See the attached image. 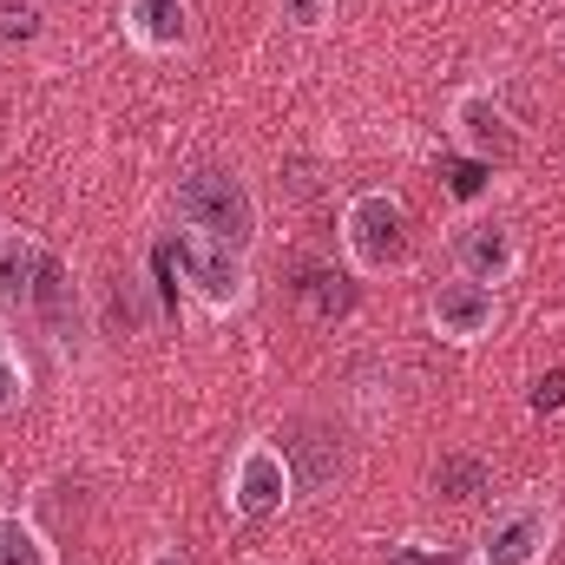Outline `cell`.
Wrapping results in <instances>:
<instances>
[{"instance_id":"ffe728a7","label":"cell","mask_w":565,"mask_h":565,"mask_svg":"<svg viewBox=\"0 0 565 565\" xmlns=\"http://www.w3.org/2000/svg\"><path fill=\"white\" fill-rule=\"evenodd\" d=\"M559 408H565V369H546L533 382V415H559Z\"/></svg>"},{"instance_id":"8992f818","label":"cell","mask_w":565,"mask_h":565,"mask_svg":"<svg viewBox=\"0 0 565 565\" xmlns=\"http://www.w3.org/2000/svg\"><path fill=\"white\" fill-rule=\"evenodd\" d=\"M282 460H289V480H296V500H322L349 480V434L322 415H302L282 440Z\"/></svg>"},{"instance_id":"7c38bea8","label":"cell","mask_w":565,"mask_h":565,"mask_svg":"<svg viewBox=\"0 0 565 565\" xmlns=\"http://www.w3.org/2000/svg\"><path fill=\"white\" fill-rule=\"evenodd\" d=\"M40 270H46L40 237H26V231H0V316L33 309V282H40Z\"/></svg>"},{"instance_id":"4fadbf2b","label":"cell","mask_w":565,"mask_h":565,"mask_svg":"<svg viewBox=\"0 0 565 565\" xmlns=\"http://www.w3.org/2000/svg\"><path fill=\"white\" fill-rule=\"evenodd\" d=\"M487 487H493V467H487L480 454H440V467H434V493H440V500L473 507Z\"/></svg>"},{"instance_id":"7402d4cb","label":"cell","mask_w":565,"mask_h":565,"mask_svg":"<svg viewBox=\"0 0 565 565\" xmlns=\"http://www.w3.org/2000/svg\"><path fill=\"white\" fill-rule=\"evenodd\" d=\"M244 565H282V559H244Z\"/></svg>"},{"instance_id":"e0dca14e","label":"cell","mask_w":565,"mask_h":565,"mask_svg":"<svg viewBox=\"0 0 565 565\" xmlns=\"http://www.w3.org/2000/svg\"><path fill=\"white\" fill-rule=\"evenodd\" d=\"M33 40H40V7L0 0V46H33Z\"/></svg>"},{"instance_id":"ac0fdd59","label":"cell","mask_w":565,"mask_h":565,"mask_svg":"<svg viewBox=\"0 0 565 565\" xmlns=\"http://www.w3.org/2000/svg\"><path fill=\"white\" fill-rule=\"evenodd\" d=\"M440 178H447V191H454V198H480L493 171H487L480 158H447V164H440Z\"/></svg>"},{"instance_id":"8fae6325","label":"cell","mask_w":565,"mask_h":565,"mask_svg":"<svg viewBox=\"0 0 565 565\" xmlns=\"http://www.w3.org/2000/svg\"><path fill=\"white\" fill-rule=\"evenodd\" d=\"M119 26L139 53H184L191 46V0H126Z\"/></svg>"},{"instance_id":"5bb4252c","label":"cell","mask_w":565,"mask_h":565,"mask_svg":"<svg viewBox=\"0 0 565 565\" xmlns=\"http://www.w3.org/2000/svg\"><path fill=\"white\" fill-rule=\"evenodd\" d=\"M0 565H60V553L26 513H0Z\"/></svg>"},{"instance_id":"9a60e30c","label":"cell","mask_w":565,"mask_h":565,"mask_svg":"<svg viewBox=\"0 0 565 565\" xmlns=\"http://www.w3.org/2000/svg\"><path fill=\"white\" fill-rule=\"evenodd\" d=\"M296 289H302V302H309V316H316V322H342V316L355 309V282L335 277V270H309Z\"/></svg>"},{"instance_id":"d6986e66","label":"cell","mask_w":565,"mask_h":565,"mask_svg":"<svg viewBox=\"0 0 565 565\" xmlns=\"http://www.w3.org/2000/svg\"><path fill=\"white\" fill-rule=\"evenodd\" d=\"M277 7H282V20L302 26V33H322V26L342 13V0H277Z\"/></svg>"},{"instance_id":"30bf717a","label":"cell","mask_w":565,"mask_h":565,"mask_svg":"<svg viewBox=\"0 0 565 565\" xmlns=\"http://www.w3.org/2000/svg\"><path fill=\"white\" fill-rule=\"evenodd\" d=\"M26 316H40V329H46V342H53L60 355H79L86 335H93L86 289H79V277H73L66 264H53V257H46L40 282H33V309H26Z\"/></svg>"},{"instance_id":"7a4b0ae2","label":"cell","mask_w":565,"mask_h":565,"mask_svg":"<svg viewBox=\"0 0 565 565\" xmlns=\"http://www.w3.org/2000/svg\"><path fill=\"white\" fill-rule=\"evenodd\" d=\"M342 250L355 264V277H395L415 257V231H408V204L395 191H355L342 204Z\"/></svg>"},{"instance_id":"5b68a950","label":"cell","mask_w":565,"mask_h":565,"mask_svg":"<svg viewBox=\"0 0 565 565\" xmlns=\"http://www.w3.org/2000/svg\"><path fill=\"white\" fill-rule=\"evenodd\" d=\"M289 500H296V480H289L282 447L277 440H244V447L231 454V473H224V507H231V520L264 526V520H277Z\"/></svg>"},{"instance_id":"2e32d148","label":"cell","mask_w":565,"mask_h":565,"mask_svg":"<svg viewBox=\"0 0 565 565\" xmlns=\"http://www.w3.org/2000/svg\"><path fill=\"white\" fill-rule=\"evenodd\" d=\"M26 388H33V375H26V362H20V349H13V342L0 335V422L26 408Z\"/></svg>"},{"instance_id":"277c9868","label":"cell","mask_w":565,"mask_h":565,"mask_svg":"<svg viewBox=\"0 0 565 565\" xmlns=\"http://www.w3.org/2000/svg\"><path fill=\"white\" fill-rule=\"evenodd\" d=\"M164 257H171V270H178V282H184V296H191L204 316H237V309L250 302V257H244V250L184 231Z\"/></svg>"},{"instance_id":"ba28073f","label":"cell","mask_w":565,"mask_h":565,"mask_svg":"<svg viewBox=\"0 0 565 565\" xmlns=\"http://www.w3.org/2000/svg\"><path fill=\"white\" fill-rule=\"evenodd\" d=\"M447 257H454V277L487 282V289L513 282V277H520V264H526L520 231H513V224H500V217H473V224H460V231L447 237Z\"/></svg>"},{"instance_id":"603a6c76","label":"cell","mask_w":565,"mask_h":565,"mask_svg":"<svg viewBox=\"0 0 565 565\" xmlns=\"http://www.w3.org/2000/svg\"><path fill=\"white\" fill-rule=\"evenodd\" d=\"M559 53H565V33H559Z\"/></svg>"},{"instance_id":"44dd1931","label":"cell","mask_w":565,"mask_h":565,"mask_svg":"<svg viewBox=\"0 0 565 565\" xmlns=\"http://www.w3.org/2000/svg\"><path fill=\"white\" fill-rule=\"evenodd\" d=\"M139 565H191V553H184V546H151Z\"/></svg>"},{"instance_id":"6da1fadb","label":"cell","mask_w":565,"mask_h":565,"mask_svg":"<svg viewBox=\"0 0 565 565\" xmlns=\"http://www.w3.org/2000/svg\"><path fill=\"white\" fill-rule=\"evenodd\" d=\"M171 211H178V224H184L191 237L231 244V250H244V257H250V244H257V231H264V211H257L250 178H237V171H224V164L184 171L178 191H171Z\"/></svg>"},{"instance_id":"3957f363","label":"cell","mask_w":565,"mask_h":565,"mask_svg":"<svg viewBox=\"0 0 565 565\" xmlns=\"http://www.w3.org/2000/svg\"><path fill=\"white\" fill-rule=\"evenodd\" d=\"M553 540H559V507L546 493H520L487 513V526L467 546V565H546Z\"/></svg>"},{"instance_id":"9c48e42d","label":"cell","mask_w":565,"mask_h":565,"mask_svg":"<svg viewBox=\"0 0 565 565\" xmlns=\"http://www.w3.org/2000/svg\"><path fill=\"white\" fill-rule=\"evenodd\" d=\"M427 329L440 335V342H454V349H473V342H487L493 329H500V289H487V282H434L427 289Z\"/></svg>"},{"instance_id":"52a82bcc","label":"cell","mask_w":565,"mask_h":565,"mask_svg":"<svg viewBox=\"0 0 565 565\" xmlns=\"http://www.w3.org/2000/svg\"><path fill=\"white\" fill-rule=\"evenodd\" d=\"M447 132H454V145H460V158H480L487 171L507 164V158L520 151L513 113H507L487 86H460V93L447 99Z\"/></svg>"}]
</instances>
